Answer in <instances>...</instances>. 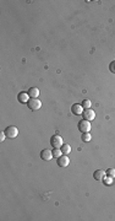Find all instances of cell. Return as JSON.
Instances as JSON below:
<instances>
[{"mask_svg":"<svg viewBox=\"0 0 115 221\" xmlns=\"http://www.w3.org/2000/svg\"><path fill=\"white\" fill-rule=\"evenodd\" d=\"M78 130L81 133H89V130H91V122L86 120V119L80 120L78 122Z\"/></svg>","mask_w":115,"mask_h":221,"instance_id":"1","label":"cell"},{"mask_svg":"<svg viewBox=\"0 0 115 221\" xmlns=\"http://www.w3.org/2000/svg\"><path fill=\"white\" fill-rule=\"evenodd\" d=\"M27 106H28V108L31 111H38L42 107V102L38 98H29Z\"/></svg>","mask_w":115,"mask_h":221,"instance_id":"2","label":"cell"},{"mask_svg":"<svg viewBox=\"0 0 115 221\" xmlns=\"http://www.w3.org/2000/svg\"><path fill=\"white\" fill-rule=\"evenodd\" d=\"M4 133H5V135H6V138H9V139H15L17 135H18V129L16 128V127H8L5 130H4Z\"/></svg>","mask_w":115,"mask_h":221,"instance_id":"3","label":"cell"},{"mask_svg":"<svg viewBox=\"0 0 115 221\" xmlns=\"http://www.w3.org/2000/svg\"><path fill=\"white\" fill-rule=\"evenodd\" d=\"M50 144L53 147H61L64 145V141H62V138L60 135H53L52 139H50Z\"/></svg>","mask_w":115,"mask_h":221,"instance_id":"4","label":"cell"},{"mask_svg":"<svg viewBox=\"0 0 115 221\" xmlns=\"http://www.w3.org/2000/svg\"><path fill=\"white\" fill-rule=\"evenodd\" d=\"M70 163V159L68 157V155H61L60 157H58V165L59 167H68Z\"/></svg>","mask_w":115,"mask_h":221,"instance_id":"5","label":"cell"},{"mask_svg":"<svg viewBox=\"0 0 115 221\" xmlns=\"http://www.w3.org/2000/svg\"><path fill=\"white\" fill-rule=\"evenodd\" d=\"M41 159L44 160V161H50L53 159V152L48 149H44L41 151Z\"/></svg>","mask_w":115,"mask_h":221,"instance_id":"6","label":"cell"},{"mask_svg":"<svg viewBox=\"0 0 115 221\" xmlns=\"http://www.w3.org/2000/svg\"><path fill=\"white\" fill-rule=\"evenodd\" d=\"M82 114H83V119H86V120H93V119L96 118V112H94V111H92L91 108L85 109Z\"/></svg>","mask_w":115,"mask_h":221,"instance_id":"7","label":"cell"},{"mask_svg":"<svg viewBox=\"0 0 115 221\" xmlns=\"http://www.w3.org/2000/svg\"><path fill=\"white\" fill-rule=\"evenodd\" d=\"M71 111H72V113H73V114L80 116V114H82V113H83L85 108L82 107V104H77V103H75V104H72Z\"/></svg>","mask_w":115,"mask_h":221,"instance_id":"8","label":"cell"},{"mask_svg":"<svg viewBox=\"0 0 115 221\" xmlns=\"http://www.w3.org/2000/svg\"><path fill=\"white\" fill-rule=\"evenodd\" d=\"M17 100L21 103H28L29 101V95L27 92H20L17 95Z\"/></svg>","mask_w":115,"mask_h":221,"instance_id":"9","label":"cell"},{"mask_svg":"<svg viewBox=\"0 0 115 221\" xmlns=\"http://www.w3.org/2000/svg\"><path fill=\"white\" fill-rule=\"evenodd\" d=\"M105 175H107L105 171H103V170H97V171L93 173V177H94V179H97V181H102V179H104Z\"/></svg>","mask_w":115,"mask_h":221,"instance_id":"10","label":"cell"},{"mask_svg":"<svg viewBox=\"0 0 115 221\" xmlns=\"http://www.w3.org/2000/svg\"><path fill=\"white\" fill-rule=\"evenodd\" d=\"M29 95V97L31 98H38V95H39V90L37 87H31L28 90V92H27Z\"/></svg>","mask_w":115,"mask_h":221,"instance_id":"11","label":"cell"},{"mask_svg":"<svg viewBox=\"0 0 115 221\" xmlns=\"http://www.w3.org/2000/svg\"><path fill=\"white\" fill-rule=\"evenodd\" d=\"M60 149H61V151H62V155H68V154L71 152V146H70L69 144H64Z\"/></svg>","mask_w":115,"mask_h":221,"instance_id":"12","label":"cell"},{"mask_svg":"<svg viewBox=\"0 0 115 221\" xmlns=\"http://www.w3.org/2000/svg\"><path fill=\"white\" fill-rule=\"evenodd\" d=\"M52 152H53V157H57V159L62 155V151L60 147H54V150H52Z\"/></svg>","mask_w":115,"mask_h":221,"instance_id":"13","label":"cell"},{"mask_svg":"<svg viewBox=\"0 0 115 221\" xmlns=\"http://www.w3.org/2000/svg\"><path fill=\"white\" fill-rule=\"evenodd\" d=\"M91 139H92V136H91V134L89 133H82V140L86 143V141H91Z\"/></svg>","mask_w":115,"mask_h":221,"instance_id":"14","label":"cell"},{"mask_svg":"<svg viewBox=\"0 0 115 221\" xmlns=\"http://www.w3.org/2000/svg\"><path fill=\"white\" fill-rule=\"evenodd\" d=\"M91 106H92V102H91L89 100H83V102H82V107H83L85 109L91 108Z\"/></svg>","mask_w":115,"mask_h":221,"instance_id":"15","label":"cell"},{"mask_svg":"<svg viewBox=\"0 0 115 221\" xmlns=\"http://www.w3.org/2000/svg\"><path fill=\"white\" fill-rule=\"evenodd\" d=\"M107 175L109 177H112V178H115V170L114 168H109V170H107Z\"/></svg>","mask_w":115,"mask_h":221,"instance_id":"16","label":"cell"},{"mask_svg":"<svg viewBox=\"0 0 115 221\" xmlns=\"http://www.w3.org/2000/svg\"><path fill=\"white\" fill-rule=\"evenodd\" d=\"M109 68H110V71H112V73H115V61H113V63L110 64Z\"/></svg>","mask_w":115,"mask_h":221,"instance_id":"17","label":"cell"},{"mask_svg":"<svg viewBox=\"0 0 115 221\" xmlns=\"http://www.w3.org/2000/svg\"><path fill=\"white\" fill-rule=\"evenodd\" d=\"M5 138H6V135H5V133L1 132L0 133V141H4L5 140Z\"/></svg>","mask_w":115,"mask_h":221,"instance_id":"18","label":"cell"}]
</instances>
